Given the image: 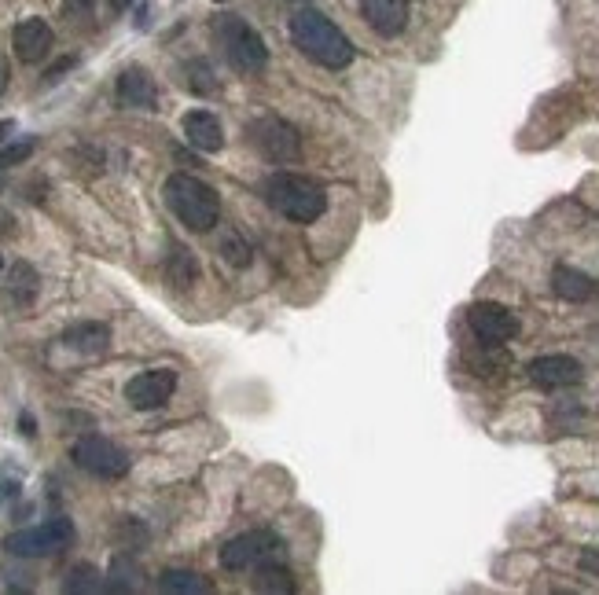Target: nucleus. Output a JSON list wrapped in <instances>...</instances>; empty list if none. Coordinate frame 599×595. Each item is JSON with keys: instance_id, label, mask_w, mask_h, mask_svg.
I'll use <instances>...</instances> for the list:
<instances>
[{"instance_id": "obj_17", "label": "nucleus", "mask_w": 599, "mask_h": 595, "mask_svg": "<svg viewBox=\"0 0 599 595\" xmlns=\"http://www.w3.org/2000/svg\"><path fill=\"white\" fill-rule=\"evenodd\" d=\"M63 346L67 349H78V353H103V349L111 346V327L107 324H96V320H85V324H74L63 331Z\"/></svg>"}, {"instance_id": "obj_10", "label": "nucleus", "mask_w": 599, "mask_h": 595, "mask_svg": "<svg viewBox=\"0 0 599 595\" xmlns=\"http://www.w3.org/2000/svg\"><path fill=\"white\" fill-rule=\"evenodd\" d=\"M467 327H471V335H475L478 342L504 346V342H511V338L519 335V316L500 302H478L471 305V313H467Z\"/></svg>"}, {"instance_id": "obj_23", "label": "nucleus", "mask_w": 599, "mask_h": 595, "mask_svg": "<svg viewBox=\"0 0 599 595\" xmlns=\"http://www.w3.org/2000/svg\"><path fill=\"white\" fill-rule=\"evenodd\" d=\"M166 272H170V280L177 283V287H192L195 276H199V261H195L192 250L184 247H173L170 254V265H166Z\"/></svg>"}, {"instance_id": "obj_4", "label": "nucleus", "mask_w": 599, "mask_h": 595, "mask_svg": "<svg viewBox=\"0 0 599 595\" xmlns=\"http://www.w3.org/2000/svg\"><path fill=\"white\" fill-rule=\"evenodd\" d=\"M214 34L225 48V59L239 74H261L269 67V48L261 41V34L250 23H243L239 15H217Z\"/></svg>"}, {"instance_id": "obj_5", "label": "nucleus", "mask_w": 599, "mask_h": 595, "mask_svg": "<svg viewBox=\"0 0 599 595\" xmlns=\"http://www.w3.org/2000/svg\"><path fill=\"white\" fill-rule=\"evenodd\" d=\"M70 544H74V522L70 518H48L41 526L15 529L4 540V548L19 555V559H48V555L67 551Z\"/></svg>"}, {"instance_id": "obj_13", "label": "nucleus", "mask_w": 599, "mask_h": 595, "mask_svg": "<svg viewBox=\"0 0 599 595\" xmlns=\"http://www.w3.org/2000/svg\"><path fill=\"white\" fill-rule=\"evenodd\" d=\"M12 45L15 56L23 59V63H41V59H48L52 45H56V34H52V26L45 19H23V23L15 26Z\"/></svg>"}, {"instance_id": "obj_21", "label": "nucleus", "mask_w": 599, "mask_h": 595, "mask_svg": "<svg viewBox=\"0 0 599 595\" xmlns=\"http://www.w3.org/2000/svg\"><path fill=\"white\" fill-rule=\"evenodd\" d=\"M107 588V581H103V573L96 570V566H89V562H81V566H74V570L67 573V581H63V592H78V595H96Z\"/></svg>"}, {"instance_id": "obj_29", "label": "nucleus", "mask_w": 599, "mask_h": 595, "mask_svg": "<svg viewBox=\"0 0 599 595\" xmlns=\"http://www.w3.org/2000/svg\"><path fill=\"white\" fill-rule=\"evenodd\" d=\"M8 81H12V67H8V59L0 56V96H4V89H8Z\"/></svg>"}, {"instance_id": "obj_12", "label": "nucleus", "mask_w": 599, "mask_h": 595, "mask_svg": "<svg viewBox=\"0 0 599 595\" xmlns=\"http://www.w3.org/2000/svg\"><path fill=\"white\" fill-rule=\"evenodd\" d=\"M114 96L122 107L129 111H155L159 107V85L147 74L144 67H125L118 74V85H114Z\"/></svg>"}, {"instance_id": "obj_28", "label": "nucleus", "mask_w": 599, "mask_h": 595, "mask_svg": "<svg viewBox=\"0 0 599 595\" xmlns=\"http://www.w3.org/2000/svg\"><path fill=\"white\" fill-rule=\"evenodd\" d=\"M63 15L67 19H89V0H67V8H63Z\"/></svg>"}, {"instance_id": "obj_19", "label": "nucleus", "mask_w": 599, "mask_h": 595, "mask_svg": "<svg viewBox=\"0 0 599 595\" xmlns=\"http://www.w3.org/2000/svg\"><path fill=\"white\" fill-rule=\"evenodd\" d=\"M159 588H162V592H170V595H206V592H214V584L206 581L203 573H195V570H166L159 577Z\"/></svg>"}, {"instance_id": "obj_20", "label": "nucleus", "mask_w": 599, "mask_h": 595, "mask_svg": "<svg viewBox=\"0 0 599 595\" xmlns=\"http://www.w3.org/2000/svg\"><path fill=\"white\" fill-rule=\"evenodd\" d=\"M254 588L258 592H294V581H291V573H287V566H280L276 559L269 562H261V566H254Z\"/></svg>"}, {"instance_id": "obj_9", "label": "nucleus", "mask_w": 599, "mask_h": 595, "mask_svg": "<svg viewBox=\"0 0 599 595\" xmlns=\"http://www.w3.org/2000/svg\"><path fill=\"white\" fill-rule=\"evenodd\" d=\"M177 393V371L173 368H147L125 382V401L136 412H155Z\"/></svg>"}, {"instance_id": "obj_32", "label": "nucleus", "mask_w": 599, "mask_h": 595, "mask_svg": "<svg viewBox=\"0 0 599 595\" xmlns=\"http://www.w3.org/2000/svg\"><path fill=\"white\" fill-rule=\"evenodd\" d=\"M0 269H4V258H0Z\"/></svg>"}, {"instance_id": "obj_24", "label": "nucleus", "mask_w": 599, "mask_h": 595, "mask_svg": "<svg viewBox=\"0 0 599 595\" xmlns=\"http://www.w3.org/2000/svg\"><path fill=\"white\" fill-rule=\"evenodd\" d=\"M188 89L195 92V96H210V92H217V78L214 70H210V63L206 59H195V63H188Z\"/></svg>"}, {"instance_id": "obj_31", "label": "nucleus", "mask_w": 599, "mask_h": 595, "mask_svg": "<svg viewBox=\"0 0 599 595\" xmlns=\"http://www.w3.org/2000/svg\"><path fill=\"white\" fill-rule=\"evenodd\" d=\"M125 4H133V0H111V8H114V12H125Z\"/></svg>"}, {"instance_id": "obj_11", "label": "nucleus", "mask_w": 599, "mask_h": 595, "mask_svg": "<svg viewBox=\"0 0 599 595\" xmlns=\"http://www.w3.org/2000/svg\"><path fill=\"white\" fill-rule=\"evenodd\" d=\"M530 382L537 390H570L577 382L585 379V368H581V360L570 357V353H548V357H537L530 360V368H526Z\"/></svg>"}, {"instance_id": "obj_6", "label": "nucleus", "mask_w": 599, "mask_h": 595, "mask_svg": "<svg viewBox=\"0 0 599 595\" xmlns=\"http://www.w3.org/2000/svg\"><path fill=\"white\" fill-rule=\"evenodd\" d=\"M70 460L78 463L81 471L92 474V478H107V482H118L129 474V456L125 449H118L111 438H100V434H85L70 445Z\"/></svg>"}, {"instance_id": "obj_25", "label": "nucleus", "mask_w": 599, "mask_h": 595, "mask_svg": "<svg viewBox=\"0 0 599 595\" xmlns=\"http://www.w3.org/2000/svg\"><path fill=\"white\" fill-rule=\"evenodd\" d=\"M221 258H225L228 265H236V269H247V265H250V247L243 243V236H239V232H232V228H228L225 236H221Z\"/></svg>"}, {"instance_id": "obj_1", "label": "nucleus", "mask_w": 599, "mask_h": 595, "mask_svg": "<svg viewBox=\"0 0 599 595\" xmlns=\"http://www.w3.org/2000/svg\"><path fill=\"white\" fill-rule=\"evenodd\" d=\"M291 41L298 45L302 56L328 70L350 67L353 56H357L350 37L342 34L339 26L331 23L324 12H317V8H302V12L291 15Z\"/></svg>"}, {"instance_id": "obj_30", "label": "nucleus", "mask_w": 599, "mask_h": 595, "mask_svg": "<svg viewBox=\"0 0 599 595\" xmlns=\"http://www.w3.org/2000/svg\"><path fill=\"white\" fill-rule=\"evenodd\" d=\"M12 133H15V122L12 118H4V122H0V140H8Z\"/></svg>"}, {"instance_id": "obj_14", "label": "nucleus", "mask_w": 599, "mask_h": 595, "mask_svg": "<svg viewBox=\"0 0 599 595\" xmlns=\"http://www.w3.org/2000/svg\"><path fill=\"white\" fill-rule=\"evenodd\" d=\"M361 15L379 37H397L408 26V0H361Z\"/></svg>"}, {"instance_id": "obj_2", "label": "nucleus", "mask_w": 599, "mask_h": 595, "mask_svg": "<svg viewBox=\"0 0 599 595\" xmlns=\"http://www.w3.org/2000/svg\"><path fill=\"white\" fill-rule=\"evenodd\" d=\"M265 203L294 225H313L328 210V191L302 173H272L265 180Z\"/></svg>"}, {"instance_id": "obj_27", "label": "nucleus", "mask_w": 599, "mask_h": 595, "mask_svg": "<svg viewBox=\"0 0 599 595\" xmlns=\"http://www.w3.org/2000/svg\"><path fill=\"white\" fill-rule=\"evenodd\" d=\"M577 566L588 573V577H599V548H585L577 555Z\"/></svg>"}, {"instance_id": "obj_8", "label": "nucleus", "mask_w": 599, "mask_h": 595, "mask_svg": "<svg viewBox=\"0 0 599 595\" xmlns=\"http://www.w3.org/2000/svg\"><path fill=\"white\" fill-rule=\"evenodd\" d=\"M250 140H254V147H258L269 162H280V166L302 158V136H298V129H294L291 122H283V118H258V122L250 125Z\"/></svg>"}, {"instance_id": "obj_7", "label": "nucleus", "mask_w": 599, "mask_h": 595, "mask_svg": "<svg viewBox=\"0 0 599 595\" xmlns=\"http://www.w3.org/2000/svg\"><path fill=\"white\" fill-rule=\"evenodd\" d=\"M283 551V540L272 533V529H250V533H239L221 548V566L232 573L254 570L261 562L276 559Z\"/></svg>"}, {"instance_id": "obj_22", "label": "nucleus", "mask_w": 599, "mask_h": 595, "mask_svg": "<svg viewBox=\"0 0 599 595\" xmlns=\"http://www.w3.org/2000/svg\"><path fill=\"white\" fill-rule=\"evenodd\" d=\"M8 294H12V302L19 305H30L37 294V272L26 265V261H15L12 265V276H8Z\"/></svg>"}, {"instance_id": "obj_3", "label": "nucleus", "mask_w": 599, "mask_h": 595, "mask_svg": "<svg viewBox=\"0 0 599 595\" xmlns=\"http://www.w3.org/2000/svg\"><path fill=\"white\" fill-rule=\"evenodd\" d=\"M166 206L192 232H210L221 221V195L192 173H173L166 180Z\"/></svg>"}, {"instance_id": "obj_15", "label": "nucleus", "mask_w": 599, "mask_h": 595, "mask_svg": "<svg viewBox=\"0 0 599 595\" xmlns=\"http://www.w3.org/2000/svg\"><path fill=\"white\" fill-rule=\"evenodd\" d=\"M181 129L195 151L217 155V151L225 147V129H221V122H217V114H210V111H188L184 114Z\"/></svg>"}, {"instance_id": "obj_18", "label": "nucleus", "mask_w": 599, "mask_h": 595, "mask_svg": "<svg viewBox=\"0 0 599 595\" xmlns=\"http://www.w3.org/2000/svg\"><path fill=\"white\" fill-rule=\"evenodd\" d=\"M467 368L482 375V379H493V375H504L511 368V357L504 346H489V342H478V349L467 353Z\"/></svg>"}, {"instance_id": "obj_26", "label": "nucleus", "mask_w": 599, "mask_h": 595, "mask_svg": "<svg viewBox=\"0 0 599 595\" xmlns=\"http://www.w3.org/2000/svg\"><path fill=\"white\" fill-rule=\"evenodd\" d=\"M34 151H37V140H30V136H26V140H15V144H8V147H0V169L23 166Z\"/></svg>"}, {"instance_id": "obj_16", "label": "nucleus", "mask_w": 599, "mask_h": 595, "mask_svg": "<svg viewBox=\"0 0 599 595\" xmlns=\"http://www.w3.org/2000/svg\"><path fill=\"white\" fill-rule=\"evenodd\" d=\"M552 291L563 298V302H596L599 298V283L588 276V272L574 269V265H555L552 269Z\"/></svg>"}]
</instances>
